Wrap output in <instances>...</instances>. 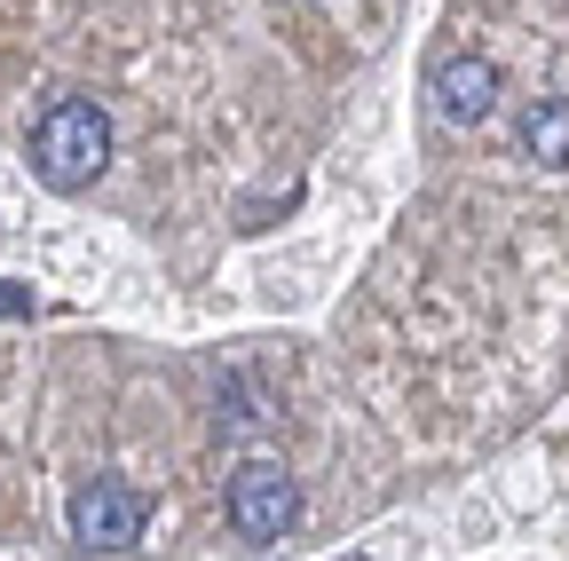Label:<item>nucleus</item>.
<instances>
[{"instance_id":"obj_1","label":"nucleus","mask_w":569,"mask_h":561,"mask_svg":"<svg viewBox=\"0 0 569 561\" xmlns=\"http://www.w3.org/2000/svg\"><path fill=\"white\" fill-rule=\"evenodd\" d=\"M103 167H111V119H103V103H88V96L48 103V119L32 127V174L71 198V190H88Z\"/></svg>"},{"instance_id":"obj_2","label":"nucleus","mask_w":569,"mask_h":561,"mask_svg":"<svg viewBox=\"0 0 569 561\" xmlns=\"http://www.w3.org/2000/svg\"><path fill=\"white\" fill-rule=\"evenodd\" d=\"M222 514H230V530L246 545H277L301 522V490H293V474H284L277 459H246L230 474V490H222Z\"/></svg>"},{"instance_id":"obj_3","label":"nucleus","mask_w":569,"mask_h":561,"mask_svg":"<svg viewBox=\"0 0 569 561\" xmlns=\"http://www.w3.org/2000/svg\"><path fill=\"white\" fill-rule=\"evenodd\" d=\"M142 522H151V507H142V490H127L119 474L80 482V490H71V507H63L71 545H88V553H127V545H142Z\"/></svg>"},{"instance_id":"obj_4","label":"nucleus","mask_w":569,"mask_h":561,"mask_svg":"<svg viewBox=\"0 0 569 561\" xmlns=\"http://www.w3.org/2000/svg\"><path fill=\"white\" fill-rule=\"evenodd\" d=\"M498 96H507V72H498L490 56H451L443 72H436V111L451 127H482L498 111Z\"/></svg>"},{"instance_id":"obj_5","label":"nucleus","mask_w":569,"mask_h":561,"mask_svg":"<svg viewBox=\"0 0 569 561\" xmlns=\"http://www.w3.org/2000/svg\"><path fill=\"white\" fill-rule=\"evenodd\" d=\"M522 151L553 174H569V96H546L522 111Z\"/></svg>"}]
</instances>
